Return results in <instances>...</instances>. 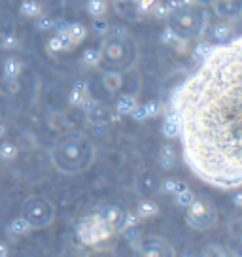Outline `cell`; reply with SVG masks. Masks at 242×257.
<instances>
[{
  "label": "cell",
  "instance_id": "6da1fadb",
  "mask_svg": "<svg viewBox=\"0 0 242 257\" xmlns=\"http://www.w3.org/2000/svg\"><path fill=\"white\" fill-rule=\"evenodd\" d=\"M182 157L201 182L242 187V34L210 46L170 96Z\"/></svg>",
  "mask_w": 242,
  "mask_h": 257
},
{
  "label": "cell",
  "instance_id": "7a4b0ae2",
  "mask_svg": "<svg viewBox=\"0 0 242 257\" xmlns=\"http://www.w3.org/2000/svg\"><path fill=\"white\" fill-rule=\"evenodd\" d=\"M51 165L65 176H78L87 172L97 159V148L83 133H65L55 140L49 152Z\"/></svg>",
  "mask_w": 242,
  "mask_h": 257
},
{
  "label": "cell",
  "instance_id": "3957f363",
  "mask_svg": "<svg viewBox=\"0 0 242 257\" xmlns=\"http://www.w3.org/2000/svg\"><path fill=\"white\" fill-rule=\"evenodd\" d=\"M21 217L31 225L33 231L46 229L55 221V204L42 195H33L23 202Z\"/></svg>",
  "mask_w": 242,
  "mask_h": 257
},
{
  "label": "cell",
  "instance_id": "277c9868",
  "mask_svg": "<svg viewBox=\"0 0 242 257\" xmlns=\"http://www.w3.org/2000/svg\"><path fill=\"white\" fill-rule=\"evenodd\" d=\"M113 233H115V229L110 223H106L100 214L83 217L78 225V238L85 246H98L102 242L110 240Z\"/></svg>",
  "mask_w": 242,
  "mask_h": 257
},
{
  "label": "cell",
  "instance_id": "5b68a950",
  "mask_svg": "<svg viewBox=\"0 0 242 257\" xmlns=\"http://www.w3.org/2000/svg\"><path fill=\"white\" fill-rule=\"evenodd\" d=\"M218 221L216 206L206 197H195V201L187 206L186 223L197 231H208Z\"/></svg>",
  "mask_w": 242,
  "mask_h": 257
},
{
  "label": "cell",
  "instance_id": "8992f818",
  "mask_svg": "<svg viewBox=\"0 0 242 257\" xmlns=\"http://www.w3.org/2000/svg\"><path fill=\"white\" fill-rule=\"evenodd\" d=\"M135 257H176L172 244L163 236H142L133 242Z\"/></svg>",
  "mask_w": 242,
  "mask_h": 257
},
{
  "label": "cell",
  "instance_id": "52a82bcc",
  "mask_svg": "<svg viewBox=\"0 0 242 257\" xmlns=\"http://www.w3.org/2000/svg\"><path fill=\"white\" fill-rule=\"evenodd\" d=\"M81 110L85 112L89 123H93V125H106V123H110V119H112L110 108L106 104H102V102L95 100V98H91V96L81 104Z\"/></svg>",
  "mask_w": 242,
  "mask_h": 257
},
{
  "label": "cell",
  "instance_id": "ba28073f",
  "mask_svg": "<svg viewBox=\"0 0 242 257\" xmlns=\"http://www.w3.org/2000/svg\"><path fill=\"white\" fill-rule=\"evenodd\" d=\"M100 53H102V61H110L113 64H121L125 61V44L119 38H110V40L102 42L100 46Z\"/></svg>",
  "mask_w": 242,
  "mask_h": 257
},
{
  "label": "cell",
  "instance_id": "9c48e42d",
  "mask_svg": "<svg viewBox=\"0 0 242 257\" xmlns=\"http://www.w3.org/2000/svg\"><path fill=\"white\" fill-rule=\"evenodd\" d=\"M159 184H161V180H159V176L155 174V172H152V170H146V172H142L140 176H138L137 180V189L140 195H154V193L159 191Z\"/></svg>",
  "mask_w": 242,
  "mask_h": 257
},
{
  "label": "cell",
  "instance_id": "30bf717a",
  "mask_svg": "<svg viewBox=\"0 0 242 257\" xmlns=\"http://www.w3.org/2000/svg\"><path fill=\"white\" fill-rule=\"evenodd\" d=\"M159 165H161V169L163 170H170V169H174V165L178 163V152H176V148L172 144H165L159 150Z\"/></svg>",
  "mask_w": 242,
  "mask_h": 257
},
{
  "label": "cell",
  "instance_id": "8fae6325",
  "mask_svg": "<svg viewBox=\"0 0 242 257\" xmlns=\"http://www.w3.org/2000/svg\"><path fill=\"white\" fill-rule=\"evenodd\" d=\"M137 106H138L137 96L131 95V93H125V95H121L119 98H117V102H115V112L119 113V115H131Z\"/></svg>",
  "mask_w": 242,
  "mask_h": 257
},
{
  "label": "cell",
  "instance_id": "7c38bea8",
  "mask_svg": "<svg viewBox=\"0 0 242 257\" xmlns=\"http://www.w3.org/2000/svg\"><path fill=\"white\" fill-rule=\"evenodd\" d=\"M102 85L108 93H117L123 87V76L115 70H108V72L102 74Z\"/></svg>",
  "mask_w": 242,
  "mask_h": 257
},
{
  "label": "cell",
  "instance_id": "4fadbf2b",
  "mask_svg": "<svg viewBox=\"0 0 242 257\" xmlns=\"http://www.w3.org/2000/svg\"><path fill=\"white\" fill-rule=\"evenodd\" d=\"M159 214V204L152 199H142V201L138 202L137 206V216L140 219H150V217H154Z\"/></svg>",
  "mask_w": 242,
  "mask_h": 257
},
{
  "label": "cell",
  "instance_id": "5bb4252c",
  "mask_svg": "<svg viewBox=\"0 0 242 257\" xmlns=\"http://www.w3.org/2000/svg\"><path fill=\"white\" fill-rule=\"evenodd\" d=\"M184 189H187V184L178 178H167V180H161V184H159V191L167 193V195H178Z\"/></svg>",
  "mask_w": 242,
  "mask_h": 257
},
{
  "label": "cell",
  "instance_id": "9a60e30c",
  "mask_svg": "<svg viewBox=\"0 0 242 257\" xmlns=\"http://www.w3.org/2000/svg\"><path fill=\"white\" fill-rule=\"evenodd\" d=\"M89 98V91H87V85L83 83V81H80V83H76L72 87V91H70V95H68V102L72 106H80L85 102Z\"/></svg>",
  "mask_w": 242,
  "mask_h": 257
},
{
  "label": "cell",
  "instance_id": "2e32d148",
  "mask_svg": "<svg viewBox=\"0 0 242 257\" xmlns=\"http://www.w3.org/2000/svg\"><path fill=\"white\" fill-rule=\"evenodd\" d=\"M21 70H23V64H21L19 59H16V57H8L6 59V63H4V78L6 80L16 81L19 78Z\"/></svg>",
  "mask_w": 242,
  "mask_h": 257
},
{
  "label": "cell",
  "instance_id": "e0dca14e",
  "mask_svg": "<svg viewBox=\"0 0 242 257\" xmlns=\"http://www.w3.org/2000/svg\"><path fill=\"white\" fill-rule=\"evenodd\" d=\"M31 231H33V229H31V225L27 223L21 216L14 217V219L10 221V225H8V233L12 234V236H16V238H19V236H25V234H29Z\"/></svg>",
  "mask_w": 242,
  "mask_h": 257
},
{
  "label": "cell",
  "instance_id": "ac0fdd59",
  "mask_svg": "<svg viewBox=\"0 0 242 257\" xmlns=\"http://www.w3.org/2000/svg\"><path fill=\"white\" fill-rule=\"evenodd\" d=\"M231 32H233V27L229 21H219V23L214 25L212 29V36L216 42H227L231 38Z\"/></svg>",
  "mask_w": 242,
  "mask_h": 257
},
{
  "label": "cell",
  "instance_id": "d6986e66",
  "mask_svg": "<svg viewBox=\"0 0 242 257\" xmlns=\"http://www.w3.org/2000/svg\"><path fill=\"white\" fill-rule=\"evenodd\" d=\"M163 135H165V138H169V140H174V138H178V135H180V128H178V121L176 117L172 115V112L165 117V121H163Z\"/></svg>",
  "mask_w": 242,
  "mask_h": 257
},
{
  "label": "cell",
  "instance_id": "ffe728a7",
  "mask_svg": "<svg viewBox=\"0 0 242 257\" xmlns=\"http://www.w3.org/2000/svg\"><path fill=\"white\" fill-rule=\"evenodd\" d=\"M174 21H176V27H184V29H187V31L195 27V17L189 10H176Z\"/></svg>",
  "mask_w": 242,
  "mask_h": 257
},
{
  "label": "cell",
  "instance_id": "44dd1931",
  "mask_svg": "<svg viewBox=\"0 0 242 257\" xmlns=\"http://www.w3.org/2000/svg\"><path fill=\"white\" fill-rule=\"evenodd\" d=\"M100 216L104 217L106 223H110V225L113 227V229L117 231V225L121 223V217H123V212H121V210L117 208V206H108V208H106L104 212L100 214Z\"/></svg>",
  "mask_w": 242,
  "mask_h": 257
},
{
  "label": "cell",
  "instance_id": "7402d4cb",
  "mask_svg": "<svg viewBox=\"0 0 242 257\" xmlns=\"http://www.w3.org/2000/svg\"><path fill=\"white\" fill-rule=\"evenodd\" d=\"M138 221H140V217L137 216V212H127V214H123L121 223L117 225V231H115V233H127L129 229L137 227Z\"/></svg>",
  "mask_w": 242,
  "mask_h": 257
},
{
  "label": "cell",
  "instance_id": "603a6c76",
  "mask_svg": "<svg viewBox=\"0 0 242 257\" xmlns=\"http://www.w3.org/2000/svg\"><path fill=\"white\" fill-rule=\"evenodd\" d=\"M66 32H68V36H70V40L74 42V46L76 44H80L85 36H87V31H85V27L80 23H72L66 27Z\"/></svg>",
  "mask_w": 242,
  "mask_h": 257
},
{
  "label": "cell",
  "instance_id": "cb8c5ba5",
  "mask_svg": "<svg viewBox=\"0 0 242 257\" xmlns=\"http://www.w3.org/2000/svg\"><path fill=\"white\" fill-rule=\"evenodd\" d=\"M17 146L14 142H2L0 144V159L2 161H14L17 157Z\"/></svg>",
  "mask_w": 242,
  "mask_h": 257
},
{
  "label": "cell",
  "instance_id": "d4e9b609",
  "mask_svg": "<svg viewBox=\"0 0 242 257\" xmlns=\"http://www.w3.org/2000/svg\"><path fill=\"white\" fill-rule=\"evenodd\" d=\"M106 0H89L87 12L91 17H102L106 14Z\"/></svg>",
  "mask_w": 242,
  "mask_h": 257
},
{
  "label": "cell",
  "instance_id": "484cf974",
  "mask_svg": "<svg viewBox=\"0 0 242 257\" xmlns=\"http://www.w3.org/2000/svg\"><path fill=\"white\" fill-rule=\"evenodd\" d=\"M83 63L91 66V68H95L98 64L102 63V53H100V49H87L85 53H83Z\"/></svg>",
  "mask_w": 242,
  "mask_h": 257
},
{
  "label": "cell",
  "instance_id": "4316f807",
  "mask_svg": "<svg viewBox=\"0 0 242 257\" xmlns=\"http://www.w3.org/2000/svg\"><path fill=\"white\" fill-rule=\"evenodd\" d=\"M174 201H176L178 206H182V208H187L191 202L195 201V193L187 187V189H184L182 193H178V195H174Z\"/></svg>",
  "mask_w": 242,
  "mask_h": 257
},
{
  "label": "cell",
  "instance_id": "83f0119b",
  "mask_svg": "<svg viewBox=\"0 0 242 257\" xmlns=\"http://www.w3.org/2000/svg\"><path fill=\"white\" fill-rule=\"evenodd\" d=\"M21 12L29 17H38L42 14V6L36 0H27V2L21 4Z\"/></svg>",
  "mask_w": 242,
  "mask_h": 257
},
{
  "label": "cell",
  "instance_id": "f1b7e54d",
  "mask_svg": "<svg viewBox=\"0 0 242 257\" xmlns=\"http://www.w3.org/2000/svg\"><path fill=\"white\" fill-rule=\"evenodd\" d=\"M202 255L204 257H225V251L219 244H206L202 249Z\"/></svg>",
  "mask_w": 242,
  "mask_h": 257
},
{
  "label": "cell",
  "instance_id": "f546056e",
  "mask_svg": "<svg viewBox=\"0 0 242 257\" xmlns=\"http://www.w3.org/2000/svg\"><path fill=\"white\" fill-rule=\"evenodd\" d=\"M144 108H146L148 117H155V115H159V113H161V104H159V102H155V100H152V102H146Z\"/></svg>",
  "mask_w": 242,
  "mask_h": 257
},
{
  "label": "cell",
  "instance_id": "4dcf8cb0",
  "mask_svg": "<svg viewBox=\"0 0 242 257\" xmlns=\"http://www.w3.org/2000/svg\"><path fill=\"white\" fill-rule=\"evenodd\" d=\"M152 10H154V14L159 17V19H163V17H169L170 12H172V8H170L169 4H155Z\"/></svg>",
  "mask_w": 242,
  "mask_h": 257
},
{
  "label": "cell",
  "instance_id": "1f68e13d",
  "mask_svg": "<svg viewBox=\"0 0 242 257\" xmlns=\"http://www.w3.org/2000/svg\"><path fill=\"white\" fill-rule=\"evenodd\" d=\"M8 40H12V29L0 23V46H8Z\"/></svg>",
  "mask_w": 242,
  "mask_h": 257
},
{
  "label": "cell",
  "instance_id": "d6a6232c",
  "mask_svg": "<svg viewBox=\"0 0 242 257\" xmlns=\"http://www.w3.org/2000/svg\"><path fill=\"white\" fill-rule=\"evenodd\" d=\"M131 115H133V119H135V121H146V119H148V113H146L144 106H137V108L133 110V113H131Z\"/></svg>",
  "mask_w": 242,
  "mask_h": 257
},
{
  "label": "cell",
  "instance_id": "836d02e7",
  "mask_svg": "<svg viewBox=\"0 0 242 257\" xmlns=\"http://www.w3.org/2000/svg\"><path fill=\"white\" fill-rule=\"evenodd\" d=\"M137 4L142 12H148V10H152L155 6V0H137Z\"/></svg>",
  "mask_w": 242,
  "mask_h": 257
},
{
  "label": "cell",
  "instance_id": "e575fe53",
  "mask_svg": "<svg viewBox=\"0 0 242 257\" xmlns=\"http://www.w3.org/2000/svg\"><path fill=\"white\" fill-rule=\"evenodd\" d=\"M233 204L236 208H242V191L233 193Z\"/></svg>",
  "mask_w": 242,
  "mask_h": 257
},
{
  "label": "cell",
  "instance_id": "d590c367",
  "mask_svg": "<svg viewBox=\"0 0 242 257\" xmlns=\"http://www.w3.org/2000/svg\"><path fill=\"white\" fill-rule=\"evenodd\" d=\"M0 257H8V248H6V244H2V242H0Z\"/></svg>",
  "mask_w": 242,
  "mask_h": 257
},
{
  "label": "cell",
  "instance_id": "8d00e7d4",
  "mask_svg": "<svg viewBox=\"0 0 242 257\" xmlns=\"http://www.w3.org/2000/svg\"><path fill=\"white\" fill-rule=\"evenodd\" d=\"M6 131H8V127H6V125H4L2 121H0V138H2L4 135H6Z\"/></svg>",
  "mask_w": 242,
  "mask_h": 257
},
{
  "label": "cell",
  "instance_id": "74e56055",
  "mask_svg": "<svg viewBox=\"0 0 242 257\" xmlns=\"http://www.w3.org/2000/svg\"><path fill=\"white\" fill-rule=\"evenodd\" d=\"M182 257H195V255H193V253H184Z\"/></svg>",
  "mask_w": 242,
  "mask_h": 257
},
{
  "label": "cell",
  "instance_id": "f35d334b",
  "mask_svg": "<svg viewBox=\"0 0 242 257\" xmlns=\"http://www.w3.org/2000/svg\"><path fill=\"white\" fill-rule=\"evenodd\" d=\"M117 2H129V0H117Z\"/></svg>",
  "mask_w": 242,
  "mask_h": 257
},
{
  "label": "cell",
  "instance_id": "ab89813d",
  "mask_svg": "<svg viewBox=\"0 0 242 257\" xmlns=\"http://www.w3.org/2000/svg\"><path fill=\"white\" fill-rule=\"evenodd\" d=\"M240 244H242V234H240Z\"/></svg>",
  "mask_w": 242,
  "mask_h": 257
},
{
  "label": "cell",
  "instance_id": "60d3db41",
  "mask_svg": "<svg viewBox=\"0 0 242 257\" xmlns=\"http://www.w3.org/2000/svg\"><path fill=\"white\" fill-rule=\"evenodd\" d=\"M201 257H204V255H202V253H201Z\"/></svg>",
  "mask_w": 242,
  "mask_h": 257
}]
</instances>
